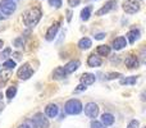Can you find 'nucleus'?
Returning a JSON list of instances; mask_svg holds the SVG:
<instances>
[{"label": "nucleus", "mask_w": 146, "mask_h": 128, "mask_svg": "<svg viewBox=\"0 0 146 128\" xmlns=\"http://www.w3.org/2000/svg\"><path fill=\"white\" fill-rule=\"evenodd\" d=\"M137 82V77L132 76V77H126L121 80V85H135Z\"/></svg>", "instance_id": "22"}, {"label": "nucleus", "mask_w": 146, "mask_h": 128, "mask_svg": "<svg viewBox=\"0 0 146 128\" xmlns=\"http://www.w3.org/2000/svg\"><path fill=\"white\" fill-rule=\"evenodd\" d=\"M18 128H30V127H28V126H27V124H26V123H23V124H21V126L18 127Z\"/></svg>", "instance_id": "36"}, {"label": "nucleus", "mask_w": 146, "mask_h": 128, "mask_svg": "<svg viewBox=\"0 0 146 128\" xmlns=\"http://www.w3.org/2000/svg\"><path fill=\"white\" fill-rule=\"evenodd\" d=\"M123 9H124V12L128 13V14H133V13L140 10V4L136 0H126V1L123 3Z\"/></svg>", "instance_id": "4"}, {"label": "nucleus", "mask_w": 146, "mask_h": 128, "mask_svg": "<svg viewBox=\"0 0 146 128\" xmlns=\"http://www.w3.org/2000/svg\"><path fill=\"white\" fill-rule=\"evenodd\" d=\"M115 5H117L115 0H109L108 3H105V4H104V7H101L100 9L96 12V15H105V14H108L109 12H111V10L115 8Z\"/></svg>", "instance_id": "8"}, {"label": "nucleus", "mask_w": 146, "mask_h": 128, "mask_svg": "<svg viewBox=\"0 0 146 128\" xmlns=\"http://www.w3.org/2000/svg\"><path fill=\"white\" fill-rule=\"evenodd\" d=\"M140 37V31L139 30H132L127 33V38H128L129 44H135V41Z\"/></svg>", "instance_id": "17"}, {"label": "nucleus", "mask_w": 146, "mask_h": 128, "mask_svg": "<svg viewBox=\"0 0 146 128\" xmlns=\"http://www.w3.org/2000/svg\"><path fill=\"white\" fill-rule=\"evenodd\" d=\"M90 46H91V40L88 37H83L78 41V48H80L81 50H86V49H88Z\"/></svg>", "instance_id": "18"}, {"label": "nucleus", "mask_w": 146, "mask_h": 128, "mask_svg": "<svg viewBox=\"0 0 146 128\" xmlns=\"http://www.w3.org/2000/svg\"><path fill=\"white\" fill-rule=\"evenodd\" d=\"M1 99H3V94L0 92V100H1Z\"/></svg>", "instance_id": "38"}, {"label": "nucleus", "mask_w": 146, "mask_h": 128, "mask_svg": "<svg viewBox=\"0 0 146 128\" xmlns=\"http://www.w3.org/2000/svg\"><path fill=\"white\" fill-rule=\"evenodd\" d=\"M41 15H42L41 9L38 7H35V8H31L30 10H27V12L25 13L23 21H25L26 26H28V27H35L38 23V21L41 19Z\"/></svg>", "instance_id": "1"}, {"label": "nucleus", "mask_w": 146, "mask_h": 128, "mask_svg": "<svg viewBox=\"0 0 146 128\" xmlns=\"http://www.w3.org/2000/svg\"><path fill=\"white\" fill-rule=\"evenodd\" d=\"M49 4H50L51 7L60 8L62 7V0H49Z\"/></svg>", "instance_id": "25"}, {"label": "nucleus", "mask_w": 146, "mask_h": 128, "mask_svg": "<svg viewBox=\"0 0 146 128\" xmlns=\"http://www.w3.org/2000/svg\"><path fill=\"white\" fill-rule=\"evenodd\" d=\"M83 90H86V86H83V85H80L77 88H76V92H80V91H83Z\"/></svg>", "instance_id": "33"}, {"label": "nucleus", "mask_w": 146, "mask_h": 128, "mask_svg": "<svg viewBox=\"0 0 146 128\" xmlns=\"http://www.w3.org/2000/svg\"><path fill=\"white\" fill-rule=\"evenodd\" d=\"M104 37H105V33H98V35H95L96 40H103Z\"/></svg>", "instance_id": "32"}, {"label": "nucleus", "mask_w": 146, "mask_h": 128, "mask_svg": "<svg viewBox=\"0 0 146 128\" xmlns=\"http://www.w3.org/2000/svg\"><path fill=\"white\" fill-rule=\"evenodd\" d=\"M121 77V73H110V74H106V80H114V78Z\"/></svg>", "instance_id": "28"}, {"label": "nucleus", "mask_w": 146, "mask_h": 128, "mask_svg": "<svg viewBox=\"0 0 146 128\" xmlns=\"http://www.w3.org/2000/svg\"><path fill=\"white\" fill-rule=\"evenodd\" d=\"M78 67H80V62L72 60V62H69L68 64H66V67H64V72H66V74H71V73L76 72V70L78 69Z\"/></svg>", "instance_id": "12"}, {"label": "nucleus", "mask_w": 146, "mask_h": 128, "mask_svg": "<svg viewBox=\"0 0 146 128\" xmlns=\"http://www.w3.org/2000/svg\"><path fill=\"white\" fill-rule=\"evenodd\" d=\"M53 76H54V78H55V80H62V78H64V77H66L64 68L63 67H58L55 70H54Z\"/></svg>", "instance_id": "20"}, {"label": "nucleus", "mask_w": 146, "mask_h": 128, "mask_svg": "<svg viewBox=\"0 0 146 128\" xmlns=\"http://www.w3.org/2000/svg\"><path fill=\"white\" fill-rule=\"evenodd\" d=\"M85 114L88 118H96L99 114V106L95 103H87L85 105Z\"/></svg>", "instance_id": "7"}, {"label": "nucleus", "mask_w": 146, "mask_h": 128, "mask_svg": "<svg viewBox=\"0 0 146 128\" xmlns=\"http://www.w3.org/2000/svg\"><path fill=\"white\" fill-rule=\"evenodd\" d=\"M58 113H59V108L55 104H50V105H48L45 109V114L49 118H55V117L58 115Z\"/></svg>", "instance_id": "10"}, {"label": "nucleus", "mask_w": 146, "mask_h": 128, "mask_svg": "<svg viewBox=\"0 0 146 128\" xmlns=\"http://www.w3.org/2000/svg\"><path fill=\"white\" fill-rule=\"evenodd\" d=\"M33 123L36 124V127L38 128H49V121L48 118H45V115H44L42 113H37L33 115L32 118Z\"/></svg>", "instance_id": "5"}, {"label": "nucleus", "mask_w": 146, "mask_h": 128, "mask_svg": "<svg viewBox=\"0 0 146 128\" xmlns=\"http://www.w3.org/2000/svg\"><path fill=\"white\" fill-rule=\"evenodd\" d=\"M87 64L90 65V67H92V68L100 67V65H101V59H100V56L95 55V54H91V55L88 56V59H87Z\"/></svg>", "instance_id": "13"}, {"label": "nucleus", "mask_w": 146, "mask_h": 128, "mask_svg": "<svg viewBox=\"0 0 146 128\" xmlns=\"http://www.w3.org/2000/svg\"><path fill=\"white\" fill-rule=\"evenodd\" d=\"M127 45V41L124 37H118L113 41V49L114 50H121Z\"/></svg>", "instance_id": "14"}, {"label": "nucleus", "mask_w": 146, "mask_h": 128, "mask_svg": "<svg viewBox=\"0 0 146 128\" xmlns=\"http://www.w3.org/2000/svg\"><path fill=\"white\" fill-rule=\"evenodd\" d=\"M4 18H7V15H5L4 13H3L1 10H0V19H4Z\"/></svg>", "instance_id": "35"}, {"label": "nucleus", "mask_w": 146, "mask_h": 128, "mask_svg": "<svg viewBox=\"0 0 146 128\" xmlns=\"http://www.w3.org/2000/svg\"><path fill=\"white\" fill-rule=\"evenodd\" d=\"M10 53H12V50H10L9 48H8V49H5V50L3 51L1 54H0V58H1V59H3V58H8V55H9Z\"/></svg>", "instance_id": "29"}, {"label": "nucleus", "mask_w": 146, "mask_h": 128, "mask_svg": "<svg viewBox=\"0 0 146 128\" xmlns=\"http://www.w3.org/2000/svg\"><path fill=\"white\" fill-rule=\"evenodd\" d=\"M3 67L7 68V69H13V68L15 67V62L14 60H7L4 64H3Z\"/></svg>", "instance_id": "24"}, {"label": "nucleus", "mask_w": 146, "mask_h": 128, "mask_svg": "<svg viewBox=\"0 0 146 128\" xmlns=\"http://www.w3.org/2000/svg\"><path fill=\"white\" fill-rule=\"evenodd\" d=\"M68 4H69V7L74 8V7H77V5L80 4V0H68Z\"/></svg>", "instance_id": "30"}, {"label": "nucleus", "mask_w": 146, "mask_h": 128, "mask_svg": "<svg viewBox=\"0 0 146 128\" xmlns=\"http://www.w3.org/2000/svg\"><path fill=\"white\" fill-rule=\"evenodd\" d=\"M59 25H60V22H55L54 25L50 26V28H49L48 32H46V40L48 41L54 40V37H55L56 32H58V30H59Z\"/></svg>", "instance_id": "9"}, {"label": "nucleus", "mask_w": 146, "mask_h": 128, "mask_svg": "<svg viewBox=\"0 0 146 128\" xmlns=\"http://www.w3.org/2000/svg\"><path fill=\"white\" fill-rule=\"evenodd\" d=\"M71 18H72V12L71 10H68V12H67V19L71 21Z\"/></svg>", "instance_id": "34"}, {"label": "nucleus", "mask_w": 146, "mask_h": 128, "mask_svg": "<svg viewBox=\"0 0 146 128\" xmlns=\"http://www.w3.org/2000/svg\"><path fill=\"white\" fill-rule=\"evenodd\" d=\"M101 123L104 124V126H111V124L114 123V117L111 115V114L109 113H105L103 114V117H101Z\"/></svg>", "instance_id": "15"}, {"label": "nucleus", "mask_w": 146, "mask_h": 128, "mask_svg": "<svg viewBox=\"0 0 146 128\" xmlns=\"http://www.w3.org/2000/svg\"><path fill=\"white\" fill-rule=\"evenodd\" d=\"M95 76L91 74V73H85V74L81 76V85L83 86H90L95 82Z\"/></svg>", "instance_id": "11"}, {"label": "nucleus", "mask_w": 146, "mask_h": 128, "mask_svg": "<svg viewBox=\"0 0 146 128\" xmlns=\"http://www.w3.org/2000/svg\"><path fill=\"white\" fill-rule=\"evenodd\" d=\"M17 74H18V77H19L21 80H28V78L33 74V70H32V68L30 67V64L26 63L25 65H22V67L18 69Z\"/></svg>", "instance_id": "6"}, {"label": "nucleus", "mask_w": 146, "mask_h": 128, "mask_svg": "<svg viewBox=\"0 0 146 128\" xmlns=\"http://www.w3.org/2000/svg\"><path fill=\"white\" fill-rule=\"evenodd\" d=\"M126 65L128 68H131V69H133V68L139 67V60H137L136 56L131 55V56H128V58L126 59Z\"/></svg>", "instance_id": "16"}, {"label": "nucleus", "mask_w": 146, "mask_h": 128, "mask_svg": "<svg viewBox=\"0 0 146 128\" xmlns=\"http://www.w3.org/2000/svg\"><path fill=\"white\" fill-rule=\"evenodd\" d=\"M140 126V123H139V121H136V119H133V121H131L129 122V124L127 126V128H139Z\"/></svg>", "instance_id": "27"}, {"label": "nucleus", "mask_w": 146, "mask_h": 128, "mask_svg": "<svg viewBox=\"0 0 146 128\" xmlns=\"http://www.w3.org/2000/svg\"><path fill=\"white\" fill-rule=\"evenodd\" d=\"M17 94V87H9L7 90V97L8 99H13Z\"/></svg>", "instance_id": "23"}, {"label": "nucleus", "mask_w": 146, "mask_h": 128, "mask_svg": "<svg viewBox=\"0 0 146 128\" xmlns=\"http://www.w3.org/2000/svg\"><path fill=\"white\" fill-rule=\"evenodd\" d=\"M98 54L101 56H108L110 54V46H108V45L98 46Z\"/></svg>", "instance_id": "19"}, {"label": "nucleus", "mask_w": 146, "mask_h": 128, "mask_svg": "<svg viewBox=\"0 0 146 128\" xmlns=\"http://www.w3.org/2000/svg\"><path fill=\"white\" fill-rule=\"evenodd\" d=\"M17 9V4H15L13 0H1L0 1V10L4 13L5 15H10L15 12Z\"/></svg>", "instance_id": "3"}, {"label": "nucleus", "mask_w": 146, "mask_h": 128, "mask_svg": "<svg viewBox=\"0 0 146 128\" xmlns=\"http://www.w3.org/2000/svg\"><path fill=\"white\" fill-rule=\"evenodd\" d=\"M64 109H66V113L71 114V115H77V114H80L81 111H82L83 106H82V104H81L80 100L72 99V100H68L66 103Z\"/></svg>", "instance_id": "2"}, {"label": "nucleus", "mask_w": 146, "mask_h": 128, "mask_svg": "<svg viewBox=\"0 0 146 128\" xmlns=\"http://www.w3.org/2000/svg\"><path fill=\"white\" fill-rule=\"evenodd\" d=\"M22 42H23V37L17 38V40L14 41V45H15V46H21V45H22Z\"/></svg>", "instance_id": "31"}, {"label": "nucleus", "mask_w": 146, "mask_h": 128, "mask_svg": "<svg viewBox=\"0 0 146 128\" xmlns=\"http://www.w3.org/2000/svg\"><path fill=\"white\" fill-rule=\"evenodd\" d=\"M91 128H105L101 122H98V121H92L91 122Z\"/></svg>", "instance_id": "26"}, {"label": "nucleus", "mask_w": 146, "mask_h": 128, "mask_svg": "<svg viewBox=\"0 0 146 128\" xmlns=\"http://www.w3.org/2000/svg\"><path fill=\"white\" fill-rule=\"evenodd\" d=\"M3 45H4V42H3V41H1V40H0V49H1V48H3Z\"/></svg>", "instance_id": "37"}, {"label": "nucleus", "mask_w": 146, "mask_h": 128, "mask_svg": "<svg viewBox=\"0 0 146 128\" xmlns=\"http://www.w3.org/2000/svg\"><path fill=\"white\" fill-rule=\"evenodd\" d=\"M91 12H92V8L91 7H86L85 9H82V12H81V19L87 21L91 15Z\"/></svg>", "instance_id": "21"}]
</instances>
